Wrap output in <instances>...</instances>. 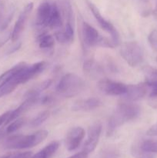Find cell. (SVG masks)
<instances>
[{
  "label": "cell",
  "instance_id": "cell-1",
  "mask_svg": "<svg viewBox=\"0 0 157 158\" xmlns=\"http://www.w3.org/2000/svg\"><path fill=\"white\" fill-rule=\"evenodd\" d=\"M46 67V62H38L32 65H26L22 66L17 73L6 83L4 86L0 88V97L8 95L12 93L18 85L26 83L29 80H32L37 75L41 73Z\"/></svg>",
  "mask_w": 157,
  "mask_h": 158
},
{
  "label": "cell",
  "instance_id": "cell-2",
  "mask_svg": "<svg viewBox=\"0 0 157 158\" xmlns=\"http://www.w3.org/2000/svg\"><path fill=\"white\" fill-rule=\"evenodd\" d=\"M139 114L140 107L138 105L132 103H119L108 122L107 136H112L119 127L135 120Z\"/></svg>",
  "mask_w": 157,
  "mask_h": 158
},
{
  "label": "cell",
  "instance_id": "cell-3",
  "mask_svg": "<svg viewBox=\"0 0 157 158\" xmlns=\"http://www.w3.org/2000/svg\"><path fill=\"white\" fill-rule=\"evenodd\" d=\"M49 135L48 131L40 130L28 135H14L8 137L4 142V148L9 150H24L39 144Z\"/></svg>",
  "mask_w": 157,
  "mask_h": 158
},
{
  "label": "cell",
  "instance_id": "cell-4",
  "mask_svg": "<svg viewBox=\"0 0 157 158\" xmlns=\"http://www.w3.org/2000/svg\"><path fill=\"white\" fill-rule=\"evenodd\" d=\"M81 38L83 46L86 49L96 46L106 48H113L115 46L112 40L110 41L100 35L95 28L85 21L82 22Z\"/></svg>",
  "mask_w": 157,
  "mask_h": 158
},
{
  "label": "cell",
  "instance_id": "cell-5",
  "mask_svg": "<svg viewBox=\"0 0 157 158\" xmlns=\"http://www.w3.org/2000/svg\"><path fill=\"white\" fill-rule=\"evenodd\" d=\"M86 83L84 80L74 73H67L60 79L56 91L64 97H72L83 91Z\"/></svg>",
  "mask_w": 157,
  "mask_h": 158
},
{
  "label": "cell",
  "instance_id": "cell-6",
  "mask_svg": "<svg viewBox=\"0 0 157 158\" xmlns=\"http://www.w3.org/2000/svg\"><path fill=\"white\" fill-rule=\"evenodd\" d=\"M120 55L132 67L139 66L144 58V52L140 44L137 42H127L122 45Z\"/></svg>",
  "mask_w": 157,
  "mask_h": 158
},
{
  "label": "cell",
  "instance_id": "cell-7",
  "mask_svg": "<svg viewBox=\"0 0 157 158\" xmlns=\"http://www.w3.org/2000/svg\"><path fill=\"white\" fill-rule=\"evenodd\" d=\"M86 2L88 7H89V10L91 11L92 15L95 17V20L97 21L98 24L99 25L100 27H101L103 30H105L106 32H107L108 33L110 34L111 38H112V41L113 42V43L115 44V46H118V45L119 44L120 42L119 34L118 31L115 29V26H114L110 22L106 20V19L102 15L99 10L98 8L95 6V4H93L92 2L89 1V0H86Z\"/></svg>",
  "mask_w": 157,
  "mask_h": 158
},
{
  "label": "cell",
  "instance_id": "cell-8",
  "mask_svg": "<svg viewBox=\"0 0 157 158\" xmlns=\"http://www.w3.org/2000/svg\"><path fill=\"white\" fill-rule=\"evenodd\" d=\"M99 89L109 96H123L127 90V85L109 79H102L97 84Z\"/></svg>",
  "mask_w": 157,
  "mask_h": 158
},
{
  "label": "cell",
  "instance_id": "cell-9",
  "mask_svg": "<svg viewBox=\"0 0 157 158\" xmlns=\"http://www.w3.org/2000/svg\"><path fill=\"white\" fill-rule=\"evenodd\" d=\"M102 133V123L99 122L91 125L88 131V137L83 146V151L86 154H90L95 149L99 141Z\"/></svg>",
  "mask_w": 157,
  "mask_h": 158
},
{
  "label": "cell",
  "instance_id": "cell-10",
  "mask_svg": "<svg viewBox=\"0 0 157 158\" xmlns=\"http://www.w3.org/2000/svg\"><path fill=\"white\" fill-rule=\"evenodd\" d=\"M32 9H33V3H28L24 7L23 10L21 12L20 15H18V19L16 20V22L15 23V26H14L13 30H12V33H11L10 39L12 42L17 41L18 40V38L20 37L22 32L24 30L26 22H27L28 18H29Z\"/></svg>",
  "mask_w": 157,
  "mask_h": 158
},
{
  "label": "cell",
  "instance_id": "cell-11",
  "mask_svg": "<svg viewBox=\"0 0 157 158\" xmlns=\"http://www.w3.org/2000/svg\"><path fill=\"white\" fill-rule=\"evenodd\" d=\"M85 137V131L81 127H75L67 132L65 139L66 147L69 151L76 150Z\"/></svg>",
  "mask_w": 157,
  "mask_h": 158
},
{
  "label": "cell",
  "instance_id": "cell-12",
  "mask_svg": "<svg viewBox=\"0 0 157 158\" xmlns=\"http://www.w3.org/2000/svg\"><path fill=\"white\" fill-rule=\"evenodd\" d=\"M52 2L50 1H43L40 3L37 9L36 16H35V24L37 27H48L52 12Z\"/></svg>",
  "mask_w": 157,
  "mask_h": 158
},
{
  "label": "cell",
  "instance_id": "cell-13",
  "mask_svg": "<svg viewBox=\"0 0 157 158\" xmlns=\"http://www.w3.org/2000/svg\"><path fill=\"white\" fill-rule=\"evenodd\" d=\"M148 90V86L146 83L139 84L127 85V90L123 95V97L128 101H136L141 100L146 96Z\"/></svg>",
  "mask_w": 157,
  "mask_h": 158
},
{
  "label": "cell",
  "instance_id": "cell-14",
  "mask_svg": "<svg viewBox=\"0 0 157 158\" xmlns=\"http://www.w3.org/2000/svg\"><path fill=\"white\" fill-rule=\"evenodd\" d=\"M103 105L101 100L95 97L77 100L72 105V110L73 111H90L100 107Z\"/></svg>",
  "mask_w": 157,
  "mask_h": 158
},
{
  "label": "cell",
  "instance_id": "cell-15",
  "mask_svg": "<svg viewBox=\"0 0 157 158\" xmlns=\"http://www.w3.org/2000/svg\"><path fill=\"white\" fill-rule=\"evenodd\" d=\"M59 9L62 15L64 26H70L75 27L73 10H72L71 0H59Z\"/></svg>",
  "mask_w": 157,
  "mask_h": 158
},
{
  "label": "cell",
  "instance_id": "cell-16",
  "mask_svg": "<svg viewBox=\"0 0 157 158\" xmlns=\"http://www.w3.org/2000/svg\"><path fill=\"white\" fill-rule=\"evenodd\" d=\"M84 72L92 78H97L103 73V68L94 60H88L83 63Z\"/></svg>",
  "mask_w": 157,
  "mask_h": 158
},
{
  "label": "cell",
  "instance_id": "cell-17",
  "mask_svg": "<svg viewBox=\"0 0 157 158\" xmlns=\"http://www.w3.org/2000/svg\"><path fill=\"white\" fill-rule=\"evenodd\" d=\"M59 148V143L58 141H53L45 147L43 149L38 151L31 158H51L56 153Z\"/></svg>",
  "mask_w": 157,
  "mask_h": 158
},
{
  "label": "cell",
  "instance_id": "cell-18",
  "mask_svg": "<svg viewBox=\"0 0 157 158\" xmlns=\"http://www.w3.org/2000/svg\"><path fill=\"white\" fill-rule=\"evenodd\" d=\"M37 42H38V46L42 49H51L53 48L55 45V40L54 37L50 34L43 32L41 35H39L37 38Z\"/></svg>",
  "mask_w": 157,
  "mask_h": 158
},
{
  "label": "cell",
  "instance_id": "cell-19",
  "mask_svg": "<svg viewBox=\"0 0 157 158\" xmlns=\"http://www.w3.org/2000/svg\"><path fill=\"white\" fill-rule=\"evenodd\" d=\"M24 65H26V63H18V64L14 66L12 68L9 69V70L6 71L4 73L2 74V75L0 76V88L2 86H4L6 83H8V82H9V80L17 73V72L24 66Z\"/></svg>",
  "mask_w": 157,
  "mask_h": 158
},
{
  "label": "cell",
  "instance_id": "cell-20",
  "mask_svg": "<svg viewBox=\"0 0 157 158\" xmlns=\"http://www.w3.org/2000/svg\"><path fill=\"white\" fill-rule=\"evenodd\" d=\"M140 148L149 154H157V140H145L141 142Z\"/></svg>",
  "mask_w": 157,
  "mask_h": 158
},
{
  "label": "cell",
  "instance_id": "cell-21",
  "mask_svg": "<svg viewBox=\"0 0 157 158\" xmlns=\"http://www.w3.org/2000/svg\"><path fill=\"white\" fill-rule=\"evenodd\" d=\"M26 123V120L23 118H17L12 121V123H9V125L6 128V133L7 134H12L15 132L20 128L22 127Z\"/></svg>",
  "mask_w": 157,
  "mask_h": 158
},
{
  "label": "cell",
  "instance_id": "cell-22",
  "mask_svg": "<svg viewBox=\"0 0 157 158\" xmlns=\"http://www.w3.org/2000/svg\"><path fill=\"white\" fill-rule=\"evenodd\" d=\"M49 116V111L46 110L43 111V112H41L40 114H38L33 120L31 121L30 125L32 127H36L40 126L43 122L46 121L48 119Z\"/></svg>",
  "mask_w": 157,
  "mask_h": 158
},
{
  "label": "cell",
  "instance_id": "cell-23",
  "mask_svg": "<svg viewBox=\"0 0 157 158\" xmlns=\"http://www.w3.org/2000/svg\"><path fill=\"white\" fill-rule=\"evenodd\" d=\"M132 155L136 158H152L149 153L145 152L140 148L139 145V146L132 147Z\"/></svg>",
  "mask_w": 157,
  "mask_h": 158
},
{
  "label": "cell",
  "instance_id": "cell-24",
  "mask_svg": "<svg viewBox=\"0 0 157 158\" xmlns=\"http://www.w3.org/2000/svg\"><path fill=\"white\" fill-rule=\"evenodd\" d=\"M148 88H150V94L149 96L151 97H157V79L149 78L146 82Z\"/></svg>",
  "mask_w": 157,
  "mask_h": 158
},
{
  "label": "cell",
  "instance_id": "cell-25",
  "mask_svg": "<svg viewBox=\"0 0 157 158\" xmlns=\"http://www.w3.org/2000/svg\"><path fill=\"white\" fill-rule=\"evenodd\" d=\"M119 152L115 149L109 148L102 153L100 158H118Z\"/></svg>",
  "mask_w": 157,
  "mask_h": 158
},
{
  "label": "cell",
  "instance_id": "cell-26",
  "mask_svg": "<svg viewBox=\"0 0 157 158\" xmlns=\"http://www.w3.org/2000/svg\"><path fill=\"white\" fill-rule=\"evenodd\" d=\"M149 44L155 50H157V30H153L149 33L148 36Z\"/></svg>",
  "mask_w": 157,
  "mask_h": 158
},
{
  "label": "cell",
  "instance_id": "cell-27",
  "mask_svg": "<svg viewBox=\"0 0 157 158\" xmlns=\"http://www.w3.org/2000/svg\"><path fill=\"white\" fill-rule=\"evenodd\" d=\"M12 15H13V11H12V12H10L7 15V17L5 18V19L2 22L1 24H0V30H4V29H6V27H7L8 25L10 23L11 19H12Z\"/></svg>",
  "mask_w": 157,
  "mask_h": 158
},
{
  "label": "cell",
  "instance_id": "cell-28",
  "mask_svg": "<svg viewBox=\"0 0 157 158\" xmlns=\"http://www.w3.org/2000/svg\"><path fill=\"white\" fill-rule=\"evenodd\" d=\"M145 72L150 77V78L157 79V69L151 67H146L145 68Z\"/></svg>",
  "mask_w": 157,
  "mask_h": 158
},
{
  "label": "cell",
  "instance_id": "cell-29",
  "mask_svg": "<svg viewBox=\"0 0 157 158\" xmlns=\"http://www.w3.org/2000/svg\"><path fill=\"white\" fill-rule=\"evenodd\" d=\"M146 134L151 137H157V123L152 125L150 128L147 131Z\"/></svg>",
  "mask_w": 157,
  "mask_h": 158
},
{
  "label": "cell",
  "instance_id": "cell-30",
  "mask_svg": "<svg viewBox=\"0 0 157 158\" xmlns=\"http://www.w3.org/2000/svg\"><path fill=\"white\" fill-rule=\"evenodd\" d=\"M10 112L11 110L7 111V112L4 113V114H2V115L0 116V127H1L2 124H6L8 117H9V114H10Z\"/></svg>",
  "mask_w": 157,
  "mask_h": 158
},
{
  "label": "cell",
  "instance_id": "cell-31",
  "mask_svg": "<svg viewBox=\"0 0 157 158\" xmlns=\"http://www.w3.org/2000/svg\"><path fill=\"white\" fill-rule=\"evenodd\" d=\"M9 38H11V33H6L0 36V48L9 40Z\"/></svg>",
  "mask_w": 157,
  "mask_h": 158
},
{
  "label": "cell",
  "instance_id": "cell-32",
  "mask_svg": "<svg viewBox=\"0 0 157 158\" xmlns=\"http://www.w3.org/2000/svg\"><path fill=\"white\" fill-rule=\"evenodd\" d=\"M88 155H89V154L82 151H80V152L77 153V154H74V155L71 156V157L68 158H88Z\"/></svg>",
  "mask_w": 157,
  "mask_h": 158
},
{
  "label": "cell",
  "instance_id": "cell-33",
  "mask_svg": "<svg viewBox=\"0 0 157 158\" xmlns=\"http://www.w3.org/2000/svg\"><path fill=\"white\" fill-rule=\"evenodd\" d=\"M40 101L43 104H48V103H50L53 101V98H52V97H50V96H45V97H42Z\"/></svg>",
  "mask_w": 157,
  "mask_h": 158
},
{
  "label": "cell",
  "instance_id": "cell-34",
  "mask_svg": "<svg viewBox=\"0 0 157 158\" xmlns=\"http://www.w3.org/2000/svg\"><path fill=\"white\" fill-rule=\"evenodd\" d=\"M2 9H0V23H1L2 21ZM1 24V23H0Z\"/></svg>",
  "mask_w": 157,
  "mask_h": 158
},
{
  "label": "cell",
  "instance_id": "cell-35",
  "mask_svg": "<svg viewBox=\"0 0 157 158\" xmlns=\"http://www.w3.org/2000/svg\"><path fill=\"white\" fill-rule=\"evenodd\" d=\"M140 2H147L148 1H149V0H139Z\"/></svg>",
  "mask_w": 157,
  "mask_h": 158
},
{
  "label": "cell",
  "instance_id": "cell-36",
  "mask_svg": "<svg viewBox=\"0 0 157 158\" xmlns=\"http://www.w3.org/2000/svg\"><path fill=\"white\" fill-rule=\"evenodd\" d=\"M156 10H157V6H156Z\"/></svg>",
  "mask_w": 157,
  "mask_h": 158
},
{
  "label": "cell",
  "instance_id": "cell-37",
  "mask_svg": "<svg viewBox=\"0 0 157 158\" xmlns=\"http://www.w3.org/2000/svg\"><path fill=\"white\" fill-rule=\"evenodd\" d=\"M156 61H157V57H156Z\"/></svg>",
  "mask_w": 157,
  "mask_h": 158
},
{
  "label": "cell",
  "instance_id": "cell-38",
  "mask_svg": "<svg viewBox=\"0 0 157 158\" xmlns=\"http://www.w3.org/2000/svg\"><path fill=\"white\" fill-rule=\"evenodd\" d=\"M0 136H1V134H0Z\"/></svg>",
  "mask_w": 157,
  "mask_h": 158
}]
</instances>
